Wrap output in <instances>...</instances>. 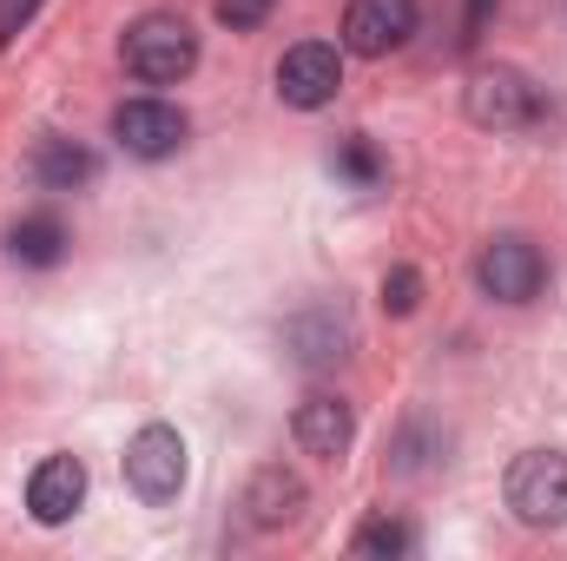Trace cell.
<instances>
[{
    "label": "cell",
    "instance_id": "obj_1",
    "mask_svg": "<svg viewBox=\"0 0 567 561\" xmlns=\"http://www.w3.org/2000/svg\"><path fill=\"white\" fill-rule=\"evenodd\" d=\"M120 60H126V73L145 80V86H178L198 67V33L178 13H140L126 27V40H120Z\"/></svg>",
    "mask_w": 567,
    "mask_h": 561
},
{
    "label": "cell",
    "instance_id": "obj_2",
    "mask_svg": "<svg viewBox=\"0 0 567 561\" xmlns=\"http://www.w3.org/2000/svg\"><path fill=\"white\" fill-rule=\"evenodd\" d=\"M508 509L528 529H561L567 522V456L561 449H522L508 462Z\"/></svg>",
    "mask_w": 567,
    "mask_h": 561
},
{
    "label": "cell",
    "instance_id": "obj_3",
    "mask_svg": "<svg viewBox=\"0 0 567 561\" xmlns=\"http://www.w3.org/2000/svg\"><path fill=\"white\" fill-rule=\"evenodd\" d=\"M462 113L475 126H488V133H522V126L542 120V93H535V80L522 67H482L462 86Z\"/></svg>",
    "mask_w": 567,
    "mask_h": 561
},
{
    "label": "cell",
    "instance_id": "obj_4",
    "mask_svg": "<svg viewBox=\"0 0 567 561\" xmlns=\"http://www.w3.org/2000/svg\"><path fill=\"white\" fill-rule=\"evenodd\" d=\"M475 284H482L495 304H535L542 284H548V252H542L535 238H522V232H502V238L482 245Z\"/></svg>",
    "mask_w": 567,
    "mask_h": 561
},
{
    "label": "cell",
    "instance_id": "obj_5",
    "mask_svg": "<svg viewBox=\"0 0 567 561\" xmlns=\"http://www.w3.org/2000/svg\"><path fill=\"white\" fill-rule=\"evenodd\" d=\"M126 482H133V496L152 502V509L185 489V436L172 422H145L140 436L126 442Z\"/></svg>",
    "mask_w": 567,
    "mask_h": 561
},
{
    "label": "cell",
    "instance_id": "obj_6",
    "mask_svg": "<svg viewBox=\"0 0 567 561\" xmlns=\"http://www.w3.org/2000/svg\"><path fill=\"white\" fill-rule=\"evenodd\" d=\"M337 86H343V53H337L330 40H297V47L278 60V100L297 106V113L330 106Z\"/></svg>",
    "mask_w": 567,
    "mask_h": 561
},
{
    "label": "cell",
    "instance_id": "obj_7",
    "mask_svg": "<svg viewBox=\"0 0 567 561\" xmlns=\"http://www.w3.org/2000/svg\"><path fill=\"white\" fill-rule=\"evenodd\" d=\"M185 113L172 106V100H120L113 106V140H120V152H133V159H172L178 145H185Z\"/></svg>",
    "mask_w": 567,
    "mask_h": 561
},
{
    "label": "cell",
    "instance_id": "obj_8",
    "mask_svg": "<svg viewBox=\"0 0 567 561\" xmlns=\"http://www.w3.org/2000/svg\"><path fill=\"white\" fill-rule=\"evenodd\" d=\"M416 13H423L416 0H350L343 7V47L363 53V60H383V53L410 47Z\"/></svg>",
    "mask_w": 567,
    "mask_h": 561
},
{
    "label": "cell",
    "instance_id": "obj_9",
    "mask_svg": "<svg viewBox=\"0 0 567 561\" xmlns=\"http://www.w3.org/2000/svg\"><path fill=\"white\" fill-rule=\"evenodd\" d=\"M80 502H86V462H80V456H47V462L27 476V509H33V522L60 529V522H73Z\"/></svg>",
    "mask_w": 567,
    "mask_h": 561
},
{
    "label": "cell",
    "instance_id": "obj_10",
    "mask_svg": "<svg viewBox=\"0 0 567 561\" xmlns=\"http://www.w3.org/2000/svg\"><path fill=\"white\" fill-rule=\"evenodd\" d=\"M290 436H297V449H303V456L343 462V449H350V436H357V417H350V404H343V397L317 390V397H303V404H297Z\"/></svg>",
    "mask_w": 567,
    "mask_h": 561
},
{
    "label": "cell",
    "instance_id": "obj_11",
    "mask_svg": "<svg viewBox=\"0 0 567 561\" xmlns=\"http://www.w3.org/2000/svg\"><path fill=\"white\" fill-rule=\"evenodd\" d=\"M284 344H290V357H297L303 370L343 364V357H350V317L330 310V304H310V310H297V317L284 324Z\"/></svg>",
    "mask_w": 567,
    "mask_h": 561
},
{
    "label": "cell",
    "instance_id": "obj_12",
    "mask_svg": "<svg viewBox=\"0 0 567 561\" xmlns=\"http://www.w3.org/2000/svg\"><path fill=\"white\" fill-rule=\"evenodd\" d=\"M245 509H251V522H258V529H284V522H297V516H303V482H297L284 462H271V469H258V476H251Z\"/></svg>",
    "mask_w": 567,
    "mask_h": 561
},
{
    "label": "cell",
    "instance_id": "obj_13",
    "mask_svg": "<svg viewBox=\"0 0 567 561\" xmlns=\"http://www.w3.org/2000/svg\"><path fill=\"white\" fill-rule=\"evenodd\" d=\"M7 258L27 265V272L60 265V258H66V225H60L53 212H27V218H13V225H7Z\"/></svg>",
    "mask_w": 567,
    "mask_h": 561
},
{
    "label": "cell",
    "instance_id": "obj_14",
    "mask_svg": "<svg viewBox=\"0 0 567 561\" xmlns=\"http://www.w3.org/2000/svg\"><path fill=\"white\" fill-rule=\"evenodd\" d=\"M93 172H100V159H93L80 140H60V133H47V140L33 145V178H40L47 192H80Z\"/></svg>",
    "mask_w": 567,
    "mask_h": 561
},
{
    "label": "cell",
    "instance_id": "obj_15",
    "mask_svg": "<svg viewBox=\"0 0 567 561\" xmlns=\"http://www.w3.org/2000/svg\"><path fill=\"white\" fill-rule=\"evenodd\" d=\"M330 172L343 178V185H357V192H377L383 185V152L363 140V133H350V140H337V152H330Z\"/></svg>",
    "mask_w": 567,
    "mask_h": 561
},
{
    "label": "cell",
    "instance_id": "obj_16",
    "mask_svg": "<svg viewBox=\"0 0 567 561\" xmlns=\"http://www.w3.org/2000/svg\"><path fill=\"white\" fill-rule=\"evenodd\" d=\"M357 555H410L416 549V529L410 522H396V516H377V522H363L357 529V542H350Z\"/></svg>",
    "mask_w": 567,
    "mask_h": 561
},
{
    "label": "cell",
    "instance_id": "obj_17",
    "mask_svg": "<svg viewBox=\"0 0 567 561\" xmlns=\"http://www.w3.org/2000/svg\"><path fill=\"white\" fill-rule=\"evenodd\" d=\"M435 456H442V436H429L423 422H403V436H396V449H390V469H396V476H423Z\"/></svg>",
    "mask_w": 567,
    "mask_h": 561
},
{
    "label": "cell",
    "instance_id": "obj_18",
    "mask_svg": "<svg viewBox=\"0 0 567 561\" xmlns=\"http://www.w3.org/2000/svg\"><path fill=\"white\" fill-rule=\"evenodd\" d=\"M416 304H423V272L416 265H390L383 272V310L390 317H410Z\"/></svg>",
    "mask_w": 567,
    "mask_h": 561
},
{
    "label": "cell",
    "instance_id": "obj_19",
    "mask_svg": "<svg viewBox=\"0 0 567 561\" xmlns=\"http://www.w3.org/2000/svg\"><path fill=\"white\" fill-rule=\"evenodd\" d=\"M271 7H278V0H218V20H225L231 33H251V27L271 20Z\"/></svg>",
    "mask_w": 567,
    "mask_h": 561
},
{
    "label": "cell",
    "instance_id": "obj_20",
    "mask_svg": "<svg viewBox=\"0 0 567 561\" xmlns=\"http://www.w3.org/2000/svg\"><path fill=\"white\" fill-rule=\"evenodd\" d=\"M488 20H495V0H468V7H462V33H455V40H462V47H475V40L488 33Z\"/></svg>",
    "mask_w": 567,
    "mask_h": 561
},
{
    "label": "cell",
    "instance_id": "obj_21",
    "mask_svg": "<svg viewBox=\"0 0 567 561\" xmlns=\"http://www.w3.org/2000/svg\"><path fill=\"white\" fill-rule=\"evenodd\" d=\"M40 13V0H0V47H13V33Z\"/></svg>",
    "mask_w": 567,
    "mask_h": 561
}]
</instances>
